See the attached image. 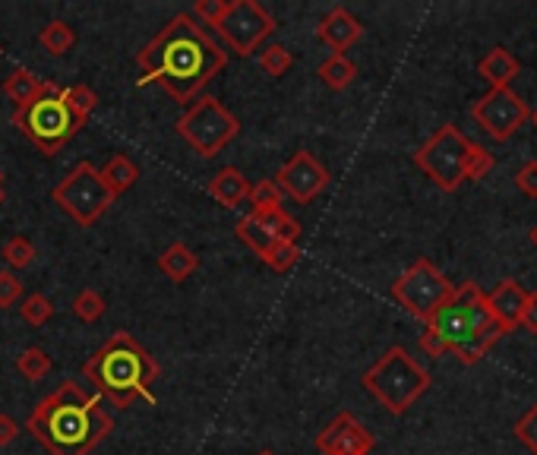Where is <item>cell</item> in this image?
<instances>
[{"label":"cell","instance_id":"obj_1","mask_svg":"<svg viewBox=\"0 0 537 455\" xmlns=\"http://www.w3.org/2000/svg\"><path fill=\"white\" fill-rule=\"evenodd\" d=\"M136 86H162L174 102H193L228 67V51L190 13H174L152 42L136 51Z\"/></svg>","mask_w":537,"mask_h":455},{"label":"cell","instance_id":"obj_2","mask_svg":"<svg viewBox=\"0 0 537 455\" xmlns=\"http://www.w3.org/2000/svg\"><path fill=\"white\" fill-rule=\"evenodd\" d=\"M26 430L48 455H92L111 437L114 418L105 411L102 395L67 380L32 408Z\"/></svg>","mask_w":537,"mask_h":455},{"label":"cell","instance_id":"obj_3","mask_svg":"<svg viewBox=\"0 0 537 455\" xmlns=\"http://www.w3.org/2000/svg\"><path fill=\"white\" fill-rule=\"evenodd\" d=\"M83 377L114 408H130L136 402L158 405L152 383L162 377V364L130 332L121 329L102 348H95V354L83 364Z\"/></svg>","mask_w":537,"mask_h":455},{"label":"cell","instance_id":"obj_4","mask_svg":"<svg viewBox=\"0 0 537 455\" xmlns=\"http://www.w3.org/2000/svg\"><path fill=\"white\" fill-rule=\"evenodd\" d=\"M427 329L440 335L446 351L459 354L462 364H477L496 345V339L506 335V329L493 320L487 294L474 282L455 285L452 298L430 316Z\"/></svg>","mask_w":537,"mask_h":455},{"label":"cell","instance_id":"obj_5","mask_svg":"<svg viewBox=\"0 0 537 455\" xmlns=\"http://www.w3.org/2000/svg\"><path fill=\"white\" fill-rule=\"evenodd\" d=\"M10 124L26 136V140L42 152V155H57L73 136L83 130V124L70 114V108L61 98V86L54 79H45L38 98L29 105H19L10 117Z\"/></svg>","mask_w":537,"mask_h":455},{"label":"cell","instance_id":"obj_6","mask_svg":"<svg viewBox=\"0 0 537 455\" xmlns=\"http://www.w3.org/2000/svg\"><path fill=\"white\" fill-rule=\"evenodd\" d=\"M361 386L389 414H405L430 389V373L417 364L402 345H392L383 351V358L364 373Z\"/></svg>","mask_w":537,"mask_h":455},{"label":"cell","instance_id":"obj_7","mask_svg":"<svg viewBox=\"0 0 537 455\" xmlns=\"http://www.w3.org/2000/svg\"><path fill=\"white\" fill-rule=\"evenodd\" d=\"M174 130L200 158H215L231 140L241 136V117L231 114L215 95H200L177 117Z\"/></svg>","mask_w":537,"mask_h":455},{"label":"cell","instance_id":"obj_8","mask_svg":"<svg viewBox=\"0 0 537 455\" xmlns=\"http://www.w3.org/2000/svg\"><path fill=\"white\" fill-rule=\"evenodd\" d=\"M51 200L61 206V212L79 228H92L114 206L117 196L108 190L102 168H95L92 162H79L64 174V181L51 190Z\"/></svg>","mask_w":537,"mask_h":455},{"label":"cell","instance_id":"obj_9","mask_svg":"<svg viewBox=\"0 0 537 455\" xmlns=\"http://www.w3.org/2000/svg\"><path fill=\"white\" fill-rule=\"evenodd\" d=\"M452 291L455 285L430 260H417L395 279L392 298L402 310H408L414 320L430 323V316L452 298Z\"/></svg>","mask_w":537,"mask_h":455},{"label":"cell","instance_id":"obj_10","mask_svg":"<svg viewBox=\"0 0 537 455\" xmlns=\"http://www.w3.org/2000/svg\"><path fill=\"white\" fill-rule=\"evenodd\" d=\"M468 146L471 140L455 127V124H446L436 130L430 140L414 152V165L421 168L430 181L446 190V193H455L462 187V168H465V155H468Z\"/></svg>","mask_w":537,"mask_h":455},{"label":"cell","instance_id":"obj_11","mask_svg":"<svg viewBox=\"0 0 537 455\" xmlns=\"http://www.w3.org/2000/svg\"><path fill=\"white\" fill-rule=\"evenodd\" d=\"M215 32L222 35L231 54L250 57L275 32V16L263 4H256V0H231L228 13L215 26Z\"/></svg>","mask_w":537,"mask_h":455},{"label":"cell","instance_id":"obj_12","mask_svg":"<svg viewBox=\"0 0 537 455\" xmlns=\"http://www.w3.org/2000/svg\"><path fill=\"white\" fill-rule=\"evenodd\" d=\"M471 117L490 140L506 143L509 136L528 121V105L512 89H490L471 105Z\"/></svg>","mask_w":537,"mask_h":455},{"label":"cell","instance_id":"obj_13","mask_svg":"<svg viewBox=\"0 0 537 455\" xmlns=\"http://www.w3.org/2000/svg\"><path fill=\"white\" fill-rule=\"evenodd\" d=\"M275 184H278V190H282V193H288L294 203L307 206L329 187V171L313 152L297 149L288 162L278 168Z\"/></svg>","mask_w":537,"mask_h":455},{"label":"cell","instance_id":"obj_14","mask_svg":"<svg viewBox=\"0 0 537 455\" xmlns=\"http://www.w3.org/2000/svg\"><path fill=\"white\" fill-rule=\"evenodd\" d=\"M376 446L373 433L354 418L351 411H338L335 418L316 433V449L323 455H370Z\"/></svg>","mask_w":537,"mask_h":455},{"label":"cell","instance_id":"obj_15","mask_svg":"<svg viewBox=\"0 0 537 455\" xmlns=\"http://www.w3.org/2000/svg\"><path fill=\"white\" fill-rule=\"evenodd\" d=\"M361 35H364L361 19L351 16L345 7H332L320 19V26H316V38H320L326 48H332V54H345L351 45L361 42Z\"/></svg>","mask_w":537,"mask_h":455},{"label":"cell","instance_id":"obj_16","mask_svg":"<svg viewBox=\"0 0 537 455\" xmlns=\"http://www.w3.org/2000/svg\"><path fill=\"white\" fill-rule=\"evenodd\" d=\"M525 301H528V291L519 285V282H500L496 285L493 294H487V304H490V313H493V320L500 323L506 332L512 329H519L522 323V310H525Z\"/></svg>","mask_w":537,"mask_h":455},{"label":"cell","instance_id":"obj_17","mask_svg":"<svg viewBox=\"0 0 537 455\" xmlns=\"http://www.w3.org/2000/svg\"><path fill=\"white\" fill-rule=\"evenodd\" d=\"M206 193H209L222 209H237V206H241L247 196H250V181L244 177L241 168L225 165V168H218V171L212 174V181L206 184Z\"/></svg>","mask_w":537,"mask_h":455},{"label":"cell","instance_id":"obj_18","mask_svg":"<svg viewBox=\"0 0 537 455\" xmlns=\"http://www.w3.org/2000/svg\"><path fill=\"white\" fill-rule=\"evenodd\" d=\"M158 269L165 272V279H171L174 285L187 282L190 275L200 269V256H196L184 241H174L165 247V253L158 256Z\"/></svg>","mask_w":537,"mask_h":455},{"label":"cell","instance_id":"obj_19","mask_svg":"<svg viewBox=\"0 0 537 455\" xmlns=\"http://www.w3.org/2000/svg\"><path fill=\"white\" fill-rule=\"evenodd\" d=\"M519 61L506 51V48H493L487 51V57H481V64H477V73H481L490 89H509V83L515 76H519Z\"/></svg>","mask_w":537,"mask_h":455},{"label":"cell","instance_id":"obj_20","mask_svg":"<svg viewBox=\"0 0 537 455\" xmlns=\"http://www.w3.org/2000/svg\"><path fill=\"white\" fill-rule=\"evenodd\" d=\"M102 177H105L108 190H111L114 196H121V193H127V190L139 181V165L133 162L130 155L114 152V155L108 158V165L102 168Z\"/></svg>","mask_w":537,"mask_h":455},{"label":"cell","instance_id":"obj_21","mask_svg":"<svg viewBox=\"0 0 537 455\" xmlns=\"http://www.w3.org/2000/svg\"><path fill=\"white\" fill-rule=\"evenodd\" d=\"M42 83H45V79L35 76L29 67H13V73L7 76V83H4V95L10 98V102H16V108L29 105L32 98H38V92H42Z\"/></svg>","mask_w":537,"mask_h":455},{"label":"cell","instance_id":"obj_22","mask_svg":"<svg viewBox=\"0 0 537 455\" xmlns=\"http://www.w3.org/2000/svg\"><path fill=\"white\" fill-rule=\"evenodd\" d=\"M234 234H237V241H241L247 250H253L256 256H260V260L269 253V247L275 244V237L263 228V222L256 219V215H244V219L234 225Z\"/></svg>","mask_w":537,"mask_h":455},{"label":"cell","instance_id":"obj_23","mask_svg":"<svg viewBox=\"0 0 537 455\" xmlns=\"http://www.w3.org/2000/svg\"><path fill=\"white\" fill-rule=\"evenodd\" d=\"M357 76L354 61H348L345 54H329L326 61L320 64V79L332 89V92H345Z\"/></svg>","mask_w":537,"mask_h":455},{"label":"cell","instance_id":"obj_24","mask_svg":"<svg viewBox=\"0 0 537 455\" xmlns=\"http://www.w3.org/2000/svg\"><path fill=\"white\" fill-rule=\"evenodd\" d=\"M38 45H42L51 57H64L76 45V35L64 19H51V23H45L42 32H38Z\"/></svg>","mask_w":537,"mask_h":455},{"label":"cell","instance_id":"obj_25","mask_svg":"<svg viewBox=\"0 0 537 455\" xmlns=\"http://www.w3.org/2000/svg\"><path fill=\"white\" fill-rule=\"evenodd\" d=\"M61 98H64V105L70 108V114L76 117L79 124H89V117L92 111L98 108V95L86 86V83H76V86H64L61 89Z\"/></svg>","mask_w":537,"mask_h":455},{"label":"cell","instance_id":"obj_26","mask_svg":"<svg viewBox=\"0 0 537 455\" xmlns=\"http://www.w3.org/2000/svg\"><path fill=\"white\" fill-rule=\"evenodd\" d=\"M256 219L263 222V228L275 237V241H291V244H297V237H301V222L294 219L291 212H285V209H275V212H269V215H256Z\"/></svg>","mask_w":537,"mask_h":455},{"label":"cell","instance_id":"obj_27","mask_svg":"<svg viewBox=\"0 0 537 455\" xmlns=\"http://www.w3.org/2000/svg\"><path fill=\"white\" fill-rule=\"evenodd\" d=\"M16 370H19V377H26L29 383H38V380H45L48 377V370H51V358L45 354V348H23L19 351V358H16Z\"/></svg>","mask_w":537,"mask_h":455},{"label":"cell","instance_id":"obj_28","mask_svg":"<svg viewBox=\"0 0 537 455\" xmlns=\"http://www.w3.org/2000/svg\"><path fill=\"white\" fill-rule=\"evenodd\" d=\"M70 310H73V316L79 323H98L105 316V310H108V304H105V298L98 294L95 288H83L73 298V304H70Z\"/></svg>","mask_w":537,"mask_h":455},{"label":"cell","instance_id":"obj_29","mask_svg":"<svg viewBox=\"0 0 537 455\" xmlns=\"http://www.w3.org/2000/svg\"><path fill=\"white\" fill-rule=\"evenodd\" d=\"M250 215H269L275 209H285L282 206V190H278L275 181H260L256 187H250Z\"/></svg>","mask_w":537,"mask_h":455},{"label":"cell","instance_id":"obj_30","mask_svg":"<svg viewBox=\"0 0 537 455\" xmlns=\"http://www.w3.org/2000/svg\"><path fill=\"white\" fill-rule=\"evenodd\" d=\"M19 316H23V323H29V326H45L51 316H54V304L48 301V294H42V291H32L29 298L19 304Z\"/></svg>","mask_w":537,"mask_h":455},{"label":"cell","instance_id":"obj_31","mask_svg":"<svg viewBox=\"0 0 537 455\" xmlns=\"http://www.w3.org/2000/svg\"><path fill=\"white\" fill-rule=\"evenodd\" d=\"M297 260H301V247L291 244V241H275L269 247V253L263 256V263L272 269V272H291L297 266Z\"/></svg>","mask_w":537,"mask_h":455},{"label":"cell","instance_id":"obj_32","mask_svg":"<svg viewBox=\"0 0 537 455\" xmlns=\"http://www.w3.org/2000/svg\"><path fill=\"white\" fill-rule=\"evenodd\" d=\"M260 67H263L266 76L278 79L294 67V54L285 45H269L266 51H260Z\"/></svg>","mask_w":537,"mask_h":455},{"label":"cell","instance_id":"obj_33","mask_svg":"<svg viewBox=\"0 0 537 455\" xmlns=\"http://www.w3.org/2000/svg\"><path fill=\"white\" fill-rule=\"evenodd\" d=\"M4 260L13 266V269H29L35 263V244L23 234H13L10 241L4 244Z\"/></svg>","mask_w":537,"mask_h":455},{"label":"cell","instance_id":"obj_34","mask_svg":"<svg viewBox=\"0 0 537 455\" xmlns=\"http://www.w3.org/2000/svg\"><path fill=\"white\" fill-rule=\"evenodd\" d=\"M490 168H493V155H490L484 146L471 143V146H468V155H465V168H462L465 181H481V177H484Z\"/></svg>","mask_w":537,"mask_h":455},{"label":"cell","instance_id":"obj_35","mask_svg":"<svg viewBox=\"0 0 537 455\" xmlns=\"http://www.w3.org/2000/svg\"><path fill=\"white\" fill-rule=\"evenodd\" d=\"M225 13H228V0H196V4H193V16L200 19V23L212 26V29L222 23Z\"/></svg>","mask_w":537,"mask_h":455},{"label":"cell","instance_id":"obj_36","mask_svg":"<svg viewBox=\"0 0 537 455\" xmlns=\"http://www.w3.org/2000/svg\"><path fill=\"white\" fill-rule=\"evenodd\" d=\"M23 301V282L13 272H0V310H10Z\"/></svg>","mask_w":537,"mask_h":455},{"label":"cell","instance_id":"obj_37","mask_svg":"<svg viewBox=\"0 0 537 455\" xmlns=\"http://www.w3.org/2000/svg\"><path fill=\"white\" fill-rule=\"evenodd\" d=\"M515 437H519L537 455V405L525 414L519 424H515Z\"/></svg>","mask_w":537,"mask_h":455},{"label":"cell","instance_id":"obj_38","mask_svg":"<svg viewBox=\"0 0 537 455\" xmlns=\"http://www.w3.org/2000/svg\"><path fill=\"white\" fill-rule=\"evenodd\" d=\"M515 187H519L525 196H534L537 200V162H528L515 171Z\"/></svg>","mask_w":537,"mask_h":455},{"label":"cell","instance_id":"obj_39","mask_svg":"<svg viewBox=\"0 0 537 455\" xmlns=\"http://www.w3.org/2000/svg\"><path fill=\"white\" fill-rule=\"evenodd\" d=\"M531 335H537V291H528V301H525V310H522V323Z\"/></svg>","mask_w":537,"mask_h":455},{"label":"cell","instance_id":"obj_40","mask_svg":"<svg viewBox=\"0 0 537 455\" xmlns=\"http://www.w3.org/2000/svg\"><path fill=\"white\" fill-rule=\"evenodd\" d=\"M421 348L430 354V358H443V354H449L446 345L440 342V335H436L433 329H424V335H421Z\"/></svg>","mask_w":537,"mask_h":455},{"label":"cell","instance_id":"obj_41","mask_svg":"<svg viewBox=\"0 0 537 455\" xmlns=\"http://www.w3.org/2000/svg\"><path fill=\"white\" fill-rule=\"evenodd\" d=\"M19 437V424L10 418V414H0V446H10Z\"/></svg>","mask_w":537,"mask_h":455},{"label":"cell","instance_id":"obj_42","mask_svg":"<svg viewBox=\"0 0 537 455\" xmlns=\"http://www.w3.org/2000/svg\"><path fill=\"white\" fill-rule=\"evenodd\" d=\"M528 121H531V124L537 127V108H534V111H528Z\"/></svg>","mask_w":537,"mask_h":455},{"label":"cell","instance_id":"obj_43","mask_svg":"<svg viewBox=\"0 0 537 455\" xmlns=\"http://www.w3.org/2000/svg\"><path fill=\"white\" fill-rule=\"evenodd\" d=\"M531 244H534V247H537V225H534V228H531Z\"/></svg>","mask_w":537,"mask_h":455},{"label":"cell","instance_id":"obj_44","mask_svg":"<svg viewBox=\"0 0 537 455\" xmlns=\"http://www.w3.org/2000/svg\"><path fill=\"white\" fill-rule=\"evenodd\" d=\"M4 200H7V193H4V184H0V206H4Z\"/></svg>","mask_w":537,"mask_h":455},{"label":"cell","instance_id":"obj_45","mask_svg":"<svg viewBox=\"0 0 537 455\" xmlns=\"http://www.w3.org/2000/svg\"><path fill=\"white\" fill-rule=\"evenodd\" d=\"M256 455H278V452H272V449H260V452H256Z\"/></svg>","mask_w":537,"mask_h":455},{"label":"cell","instance_id":"obj_46","mask_svg":"<svg viewBox=\"0 0 537 455\" xmlns=\"http://www.w3.org/2000/svg\"><path fill=\"white\" fill-rule=\"evenodd\" d=\"M0 184H4V171H0Z\"/></svg>","mask_w":537,"mask_h":455},{"label":"cell","instance_id":"obj_47","mask_svg":"<svg viewBox=\"0 0 537 455\" xmlns=\"http://www.w3.org/2000/svg\"><path fill=\"white\" fill-rule=\"evenodd\" d=\"M0 54H4V48H0Z\"/></svg>","mask_w":537,"mask_h":455}]
</instances>
